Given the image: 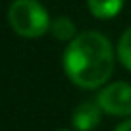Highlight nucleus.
Here are the masks:
<instances>
[{
    "label": "nucleus",
    "mask_w": 131,
    "mask_h": 131,
    "mask_svg": "<svg viewBox=\"0 0 131 131\" xmlns=\"http://www.w3.org/2000/svg\"><path fill=\"white\" fill-rule=\"evenodd\" d=\"M116 54L108 37L98 31L75 35L64 50V71L75 87L98 89L104 87L114 71Z\"/></svg>",
    "instance_id": "1"
},
{
    "label": "nucleus",
    "mask_w": 131,
    "mask_h": 131,
    "mask_svg": "<svg viewBox=\"0 0 131 131\" xmlns=\"http://www.w3.org/2000/svg\"><path fill=\"white\" fill-rule=\"evenodd\" d=\"M50 33H52L54 39H58V41H68V42L77 35L75 23L70 19V17H64V16L56 17L54 21H50Z\"/></svg>",
    "instance_id": "6"
},
{
    "label": "nucleus",
    "mask_w": 131,
    "mask_h": 131,
    "mask_svg": "<svg viewBox=\"0 0 131 131\" xmlns=\"http://www.w3.org/2000/svg\"><path fill=\"white\" fill-rule=\"evenodd\" d=\"M58 131H70V129H58Z\"/></svg>",
    "instance_id": "9"
},
{
    "label": "nucleus",
    "mask_w": 131,
    "mask_h": 131,
    "mask_svg": "<svg viewBox=\"0 0 131 131\" xmlns=\"http://www.w3.org/2000/svg\"><path fill=\"white\" fill-rule=\"evenodd\" d=\"M100 118H102V108L98 106V102H91V100H85L81 102L71 114V125L77 131H93L94 127L100 123Z\"/></svg>",
    "instance_id": "4"
},
{
    "label": "nucleus",
    "mask_w": 131,
    "mask_h": 131,
    "mask_svg": "<svg viewBox=\"0 0 131 131\" xmlns=\"http://www.w3.org/2000/svg\"><path fill=\"white\" fill-rule=\"evenodd\" d=\"M8 21L14 31L25 39H37L50 31L48 12L37 0H14L8 10Z\"/></svg>",
    "instance_id": "2"
},
{
    "label": "nucleus",
    "mask_w": 131,
    "mask_h": 131,
    "mask_svg": "<svg viewBox=\"0 0 131 131\" xmlns=\"http://www.w3.org/2000/svg\"><path fill=\"white\" fill-rule=\"evenodd\" d=\"M96 102L108 116L129 118L131 116V83L116 81L102 87L96 94Z\"/></svg>",
    "instance_id": "3"
},
{
    "label": "nucleus",
    "mask_w": 131,
    "mask_h": 131,
    "mask_svg": "<svg viewBox=\"0 0 131 131\" xmlns=\"http://www.w3.org/2000/svg\"><path fill=\"white\" fill-rule=\"evenodd\" d=\"M87 8L96 19H112L123 8V0H87Z\"/></svg>",
    "instance_id": "5"
},
{
    "label": "nucleus",
    "mask_w": 131,
    "mask_h": 131,
    "mask_svg": "<svg viewBox=\"0 0 131 131\" xmlns=\"http://www.w3.org/2000/svg\"><path fill=\"white\" fill-rule=\"evenodd\" d=\"M114 131H131V118H127V119H123L122 123H118Z\"/></svg>",
    "instance_id": "8"
},
{
    "label": "nucleus",
    "mask_w": 131,
    "mask_h": 131,
    "mask_svg": "<svg viewBox=\"0 0 131 131\" xmlns=\"http://www.w3.org/2000/svg\"><path fill=\"white\" fill-rule=\"evenodd\" d=\"M116 58L127 71H131V27L122 33L118 46H116Z\"/></svg>",
    "instance_id": "7"
}]
</instances>
